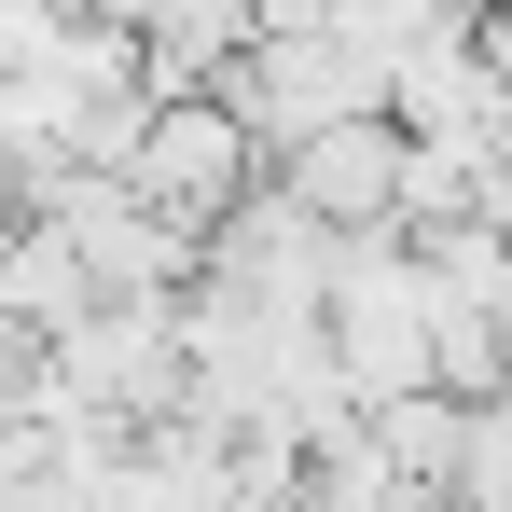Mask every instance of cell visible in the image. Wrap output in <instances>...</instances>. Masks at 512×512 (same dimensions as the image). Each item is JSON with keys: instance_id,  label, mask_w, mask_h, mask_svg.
<instances>
[{"instance_id": "obj_1", "label": "cell", "mask_w": 512, "mask_h": 512, "mask_svg": "<svg viewBox=\"0 0 512 512\" xmlns=\"http://www.w3.org/2000/svg\"><path fill=\"white\" fill-rule=\"evenodd\" d=\"M471 84L499 97V125H512V0H471Z\"/></svg>"}]
</instances>
